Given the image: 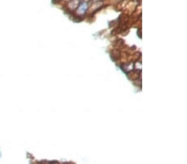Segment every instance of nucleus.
Returning <instances> with one entry per match:
<instances>
[{
	"instance_id": "1",
	"label": "nucleus",
	"mask_w": 187,
	"mask_h": 164,
	"mask_svg": "<svg viewBox=\"0 0 187 164\" xmlns=\"http://www.w3.org/2000/svg\"><path fill=\"white\" fill-rule=\"evenodd\" d=\"M87 9H88V3L87 2H82L77 8L76 12L78 16H83L87 12Z\"/></svg>"
},
{
	"instance_id": "2",
	"label": "nucleus",
	"mask_w": 187,
	"mask_h": 164,
	"mask_svg": "<svg viewBox=\"0 0 187 164\" xmlns=\"http://www.w3.org/2000/svg\"><path fill=\"white\" fill-rule=\"evenodd\" d=\"M2 157V152H1V150H0V158Z\"/></svg>"
}]
</instances>
